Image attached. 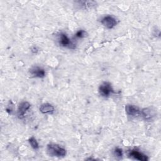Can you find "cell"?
<instances>
[{
    "mask_svg": "<svg viewBox=\"0 0 161 161\" xmlns=\"http://www.w3.org/2000/svg\"><path fill=\"white\" fill-rule=\"evenodd\" d=\"M47 153L50 157H62L65 156L67 153L66 150L64 148L55 143H50L47 145Z\"/></svg>",
    "mask_w": 161,
    "mask_h": 161,
    "instance_id": "1",
    "label": "cell"
},
{
    "mask_svg": "<svg viewBox=\"0 0 161 161\" xmlns=\"http://www.w3.org/2000/svg\"><path fill=\"white\" fill-rule=\"evenodd\" d=\"M99 92L101 96L107 97L112 93H114V91L111 83L109 82H104L99 87Z\"/></svg>",
    "mask_w": 161,
    "mask_h": 161,
    "instance_id": "2",
    "label": "cell"
},
{
    "mask_svg": "<svg viewBox=\"0 0 161 161\" xmlns=\"http://www.w3.org/2000/svg\"><path fill=\"white\" fill-rule=\"evenodd\" d=\"M58 41H59L60 45L62 47H69L72 49H74L75 48V45L70 40V39L64 33H60Z\"/></svg>",
    "mask_w": 161,
    "mask_h": 161,
    "instance_id": "3",
    "label": "cell"
},
{
    "mask_svg": "<svg viewBox=\"0 0 161 161\" xmlns=\"http://www.w3.org/2000/svg\"><path fill=\"white\" fill-rule=\"evenodd\" d=\"M101 23L108 29H112L117 25L116 19L113 16L109 15L104 16L101 19Z\"/></svg>",
    "mask_w": 161,
    "mask_h": 161,
    "instance_id": "4",
    "label": "cell"
},
{
    "mask_svg": "<svg viewBox=\"0 0 161 161\" xmlns=\"http://www.w3.org/2000/svg\"><path fill=\"white\" fill-rule=\"evenodd\" d=\"M128 155L131 158L140 161H147L148 160V158L146 155L136 149L129 150L128 152Z\"/></svg>",
    "mask_w": 161,
    "mask_h": 161,
    "instance_id": "5",
    "label": "cell"
},
{
    "mask_svg": "<svg viewBox=\"0 0 161 161\" xmlns=\"http://www.w3.org/2000/svg\"><path fill=\"white\" fill-rule=\"evenodd\" d=\"M30 104L26 101L21 102L19 104L17 110V115L18 118L23 119L25 117V114L26 112L30 108Z\"/></svg>",
    "mask_w": 161,
    "mask_h": 161,
    "instance_id": "6",
    "label": "cell"
},
{
    "mask_svg": "<svg viewBox=\"0 0 161 161\" xmlns=\"http://www.w3.org/2000/svg\"><path fill=\"white\" fill-rule=\"evenodd\" d=\"M125 111L128 116L132 117L140 114V110L139 108L133 104H126L125 106Z\"/></svg>",
    "mask_w": 161,
    "mask_h": 161,
    "instance_id": "7",
    "label": "cell"
},
{
    "mask_svg": "<svg viewBox=\"0 0 161 161\" xmlns=\"http://www.w3.org/2000/svg\"><path fill=\"white\" fill-rule=\"evenodd\" d=\"M30 73L34 77L43 78L45 76V70L43 68L38 67V66L32 67L30 70Z\"/></svg>",
    "mask_w": 161,
    "mask_h": 161,
    "instance_id": "8",
    "label": "cell"
},
{
    "mask_svg": "<svg viewBox=\"0 0 161 161\" xmlns=\"http://www.w3.org/2000/svg\"><path fill=\"white\" fill-rule=\"evenodd\" d=\"M140 114L145 120L149 121L151 120L155 116V111L152 108H147L140 111Z\"/></svg>",
    "mask_w": 161,
    "mask_h": 161,
    "instance_id": "9",
    "label": "cell"
},
{
    "mask_svg": "<svg viewBox=\"0 0 161 161\" xmlns=\"http://www.w3.org/2000/svg\"><path fill=\"white\" fill-rule=\"evenodd\" d=\"M54 110H55V108L53 106H52L49 103L42 104L40 107V111L43 114L52 113L54 111Z\"/></svg>",
    "mask_w": 161,
    "mask_h": 161,
    "instance_id": "10",
    "label": "cell"
},
{
    "mask_svg": "<svg viewBox=\"0 0 161 161\" xmlns=\"http://www.w3.org/2000/svg\"><path fill=\"white\" fill-rule=\"evenodd\" d=\"M78 5L82 7L84 9L91 8V7L96 5V2L94 1H79L77 2Z\"/></svg>",
    "mask_w": 161,
    "mask_h": 161,
    "instance_id": "11",
    "label": "cell"
},
{
    "mask_svg": "<svg viewBox=\"0 0 161 161\" xmlns=\"http://www.w3.org/2000/svg\"><path fill=\"white\" fill-rule=\"evenodd\" d=\"M28 141H29V143H30V145L31 146V147L33 149L36 150V149H38L39 148L38 143V142L36 141V138L35 137L31 136L30 138H29Z\"/></svg>",
    "mask_w": 161,
    "mask_h": 161,
    "instance_id": "12",
    "label": "cell"
},
{
    "mask_svg": "<svg viewBox=\"0 0 161 161\" xmlns=\"http://www.w3.org/2000/svg\"><path fill=\"white\" fill-rule=\"evenodd\" d=\"M114 155L118 158H121L123 157V150L120 148H116L114 150Z\"/></svg>",
    "mask_w": 161,
    "mask_h": 161,
    "instance_id": "13",
    "label": "cell"
},
{
    "mask_svg": "<svg viewBox=\"0 0 161 161\" xmlns=\"http://www.w3.org/2000/svg\"><path fill=\"white\" fill-rule=\"evenodd\" d=\"M86 32L83 30H80L79 31H77L75 35L76 38H84L86 36Z\"/></svg>",
    "mask_w": 161,
    "mask_h": 161,
    "instance_id": "14",
    "label": "cell"
},
{
    "mask_svg": "<svg viewBox=\"0 0 161 161\" xmlns=\"http://www.w3.org/2000/svg\"><path fill=\"white\" fill-rule=\"evenodd\" d=\"M38 51V48H37L36 47L34 46V47H33L31 48V52H33V53H36Z\"/></svg>",
    "mask_w": 161,
    "mask_h": 161,
    "instance_id": "15",
    "label": "cell"
}]
</instances>
